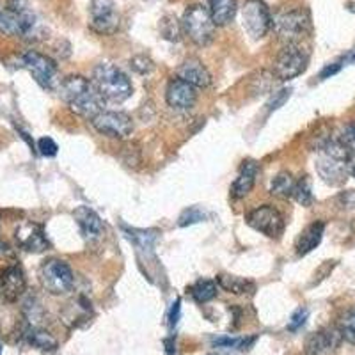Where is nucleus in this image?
Segmentation results:
<instances>
[{"mask_svg":"<svg viewBox=\"0 0 355 355\" xmlns=\"http://www.w3.org/2000/svg\"><path fill=\"white\" fill-rule=\"evenodd\" d=\"M59 94L71 112L85 117V119H93L96 114L103 110L105 100L100 96L93 80H87L82 75H69V77L62 78L61 85H59Z\"/></svg>","mask_w":355,"mask_h":355,"instance_id":"obj_1","label":"nucleus"},{"mask_svg":"<svg viewBox=\"0 0 355 355\" xmlns=\"http://www.w3.org/2000/svg\"><path fill=\"white\" fill-rule=\"evenodd\" d=\"M350 150L339 144L336 139H325L318 144V158H316V171L323 182L332 187L343 185L348 174V158Z\"/></svg>","mask_w":355,"mask_h":355,"instance_id":"obj_2","label":"nucleus"},{"mask_svg":"<svg viewBox=\"0 0 355 355\" xmlns=\"http://www.w3.org/2000/svg\"><path fill=\"white\" fill-rule=\"evenodd\" d=\"M93 84L100 96L110 103H123L133 93V85L126 73L110 62H101L94 68Z\"/></svg>","mask_w":355,"mask_h":355,"instance_id":"obj_3","label":"nucleus"},{"mask_svg":"<svg viewBox=\"0 0 355 355\" xmlns=\"http://www.w3.org/2000/svg\"><path fill=\"white\" fill-rule=\"evenodd\" d=\"M274 33L286 44H300L311 33V17L306 9H290L272 18Z\"/></svg>","mask_w":355,"mask_h":355,"instance_id":"obj_4","label":"nucleus"},{"mask_svg":"<svg viewBox=\"0 0 355 355\" xmlns=\"http://www.w3.org/2000/svg\"><path fill=\"white\" fill-rule=\"evenodd\" d=\"M182 28L192 43L198 44V46H206V44H210L214 41L217 25H215L208 8L201 4H194L189 6L183 12Z\"/></svg>","mask_w":355,"mask_h":355,"instance_id":"obj_5","label":"nucleus"},{"mask_svg":"<svg viewBox=\"0 0 355 355\" xmlns=\"http://www.w3.org/2000/svg\"><path fill=\"white\" fill-rule=\"evenodd\" d=\"M18 61H20L21 68L27 69L41 87L49 89V91L59 89V85L62 82L59 78V68H57L55 61L50 59L49 55H43L40 52L28 50V52L21 53Z\"/></svg>","mask_w":355,"mask_h":355,"instance_id":"obj_6","label":"nucleus"},{"mask_svg":"<svg viewBox=\"0 0 355 355\" xmlns=\"http://www.w3.org/2000/svg\"><path fill=\"white\" fill-rule=\"evenodd\" d=\"M40 283L50 295H64L73 290L75 275L68 263L50 258L40 266Z\"/></svg>","mask_w":355,"mask_h":355,"instance_id":"obj_7","label":"nucleus"},{"mask_svg":"<svg viewBox=\"0 0 355 355\" xmlns=\"http://www.w3.org/2000/svg\"><path fill=\"white\" fill-rule=\"evenodd\" d=\"M307 64H309V53L304 50L302 44H286L277 53V59L274 62V75L281 82L293 80L306 71Z\"/></svg>","mask_w":355,"mask_h":355,"instance_id":"obj_8","label":"nucleus"},{"mask_svg":"<svg viewBox=\"0 0 355 355\" xmlns=\"http://www.w3.org/2000/svg\"><path fill=\"white\" fill-rule=\"evenodd\" d=\"M247 224L258 233H263L268 239H281L286 227L283 214L272 205H263L250 210L245 217Z\"/></svg>","mask_w":355,"mask_h":355,"instance_id":"obj_9","label":"nucleus"},{"mask_svg":"<svg viewBox=\"0 0 355 355\" xmlns=\"http://www.w3.org/2000/svg\"><path fill=\"white\" fill-rule=\"evenodd\" d=\"M242 24L252 40H261L272 27L270 11L263 0H247L242 8Z\"/></svg>","mask_w":355,"mask_h":355,"instance_id":"obj_10","label":"nucleus"},{"mask_svg":"<svg viewBox=\"0 0 355 355\" xmlns=\"http://www.w3.org/2000/svg\"><path fill=\"white\" fill-rule=\"evenodd\" d=\"M91 125L98 133L110 139H126L133 132L132 117L117 110H101L91 119Z\"/></svg>","mask_w":355,"mask_h":355,"instance_id":"obj_11","label":"nucleus"},{"mask_svg":"<svg viewBox=\"0 0 355 355\" xmlns=\"http://www.w3.org/2000/svg\"><path fill=\"white\" fill-rule=\"evenodd\" d=\"M119 12L114 0H91L89 8V25L94 33L109 36L119 28Z\"/></svg>","mask_w":355,"mask_h":355,"instance_id":"obj_12","label":"nucleus"},{"mask_svg":"<svg viewBox=\"0 0 355 355\" xmlns=\"http://www.w3.org/2000/svg\"><path fill=\"white\" fill-rule=\"evenodd\" d=\"M15 240H17V245L20 249L27 250V252H33V254H40L44 250L50 249V242L46 239V233H44L43 227L36 222L25 220L21 224H18L17 230H15Z\"/></svg>","mask_w":355,"mask_h":355,"instance_id":"obj_13","label":"nucleus"},{"mask_svg":"<svg viewBox=\"0 0 355 355\" xmlns=\"http://www.w3.org/2000/svg\"><path fill=\"white\" fill-rule=\"evenodd\" d=\"M27 290V281L21 266L9 265L0 272V297L4 302H17Z\"/></svg>","mask_w":355,"mask_h":355,"instance_id":"obj_14","label":"nucleus"},{"mask_svg":"<svg viewBox=\"0 0 355 355\" xmlns=\"http://www.w3.org/2000/svg\"><path fill=\"white\" fill-rule=\"evenodd\" d=\"M167 105L176 110H189L198 101V87L190 85L182 78H173L166 89Z\"/></svg>","mask_w":355,"mask_h":355,"instance_id":"obj_15","label":"nucleus"},{"mask_svg":"<svg viewBox=\"0 0 355 355\" xmlns=\"http://www.w3.org/2000/svg\"><path fill=\"white\" fill-rule=\"evenodd\" d=\"M341 339L343 336L338 327H325L307 336L304 348L307 355H327L339 347Z\"/></svg>","mask_w":355,"mask_h":355,"instance_id":"obj_16","label":"nucleus"},{"mask_svg":"<svg viewBox=\"0 0 355 355\" xmlns=\"http://www.w3.org/2000/svg\"><path fill=\"white\" fill-rule=\"evenodd\" d=\"M73 217L77 220L80 233L87 242H98L105 233V226L100 215L87 206H78L77 210L73 211Z\"/></svg>","mask_w":355,"mask_h":355,"instance_id":"obj_17","label":"nucleus"},{"mask_svg":"<svg viewBox=\"0 0 355 355\" xmlns=\"http://www.w3.org/2000/svg\"><path fill=\"white\" fill-rule=\"evenodd\" d=\"M178 78L189 82L190 85H194L198 89H205L211 84V75L208 68L194 57L183 61V64L178 68Z\"/></svg>","mask_w":355,"mask_h":355,"instance_id":"obj_18","label":"nucleus"},{"mask_svg":"<svg viewBox=\"0 0 355 355\" xmlns=\"http://www.w3.org/2000/svg\"><path fill=\"white\" fill-rule=\"evenodd\" d=\"M259 166L254 160H245L240 167V173L236 180L231 185V196L234 199H243L245 196L250 194V190L254 189L256 178H258Z\"/></svg>","mask_w":355,"mask_h":355,"instance_id":"obj_19","label":"nucleus"},{"mask_svg":"<svg viewBox=\"0 0 355 355\" xmlns=\"http://www.w3.org/2000/svg\"><path fill=\"white\" fill-rule=\"evenodd\" d=\"M323 233H325V222L323 220L311 222L309 226L300 233V236L297 239V243H295L297 256H306L309 254L311 250H315L316 247L320 245V242H322Z\"/></svg>","mask_w":355,"mask_h":355,"instance_id":"obj_20","label":"nucleus"},{"mask_svg":"<svg viewBox=\"0 0 355 355\" xmlns=\"http://www.w3.org/2000/svg\"><path fill=\"white\" fill-rule=\"evenodd\" d=\"M206 8L210 11L215 25L222 27L233 21L239 11V2L236 0H206Z\"/></svg>","mask_w":355,"mask_h":355,"instance_id":"obj_21","label":"nucleus"},{"mask_svg":"<svg viewBox=\"0 0 355 355\" xmlns=\"http://www.w3.org/2000/svg\"><path fill=\"white\" fill-rule=\"evenodd\" d=\"M91 302L85 299L84 295H80L77 300H73L71 304H68V307L62 313V322L69 327H77L80 322H87L89 316H91Z\"/></svg>","mask_w":355,"mask_h":355,"instance_id":"obj_22","label":"nucleus"},{"mask_svg":"<svg viewBox=\"0 0 355 355\" xmlns=\"http://www.w3.org/2000/svg\"><path fill=\"white\" fill-rule=\"evenodd\" d=\"M215 281H217L218 288H222L224 291L233 295L252 293V291L256 290L254 281H250V279H245V277H239V275L218 274Z\"/></svg>","mask_w":355,"mask_h":355,"instance_id":"obj_23","label":"nucleus"},{"mask_svg":"<svg viewBox=\"0 0 355 355\" xmlns=\"http://www.w3.org/2000/svg\"><path fill=\"white\" fill-rule=\"evenodd\" d=\"M295 182H297V180L291 176V173H288V171H281V173L275 174V176L270 180L268 192H270L274 198L288 199L293 196Z\"/></svg>","mask_w":355,"mask_h":355,"instance_id":"obj_24","label":"nucleus"},{"mask_svg":"<svg viewBox=\"0 0 355 355\" xmlns=\"http://www.w3.org/2000/svg\"><path fill=\"white\" fill-rule=\"evenodd\" d=\"M123 231H125L126 239L139 250H153L158 240V231L155 230H132V227L123 226Z\"/></svg>","mask_w":355,"mask_h":355,"instance_id":"obj_25","label":"nucleus"},{"mask_svg":"<svg viewBox=\"0 0 355 355\" xmlns=\"http://www.w3.org/2000/svg\"><path fill=\"white\" fill-rule=\"evenodd\" d=\"M25 338H27V341L33 347L40 348V350L43 352H55L57 350V339L53 338L50 332L43 331V329L40 327H33V325H28L27 331H25Z\"/></svg>","mask_w":355,"mask_h":355,"instance_id":"obj_26","label":"nucleus"},{"mask_svg":"<svg viewBox=\"0 0 355 355\" xmlns=\"http://www.w3.org/2000/svg\"><path fill=\"white\" fill-rule=\"evenodd\" d=\"M189 291L196 302L206 304L217 297L218 284L217 281H211V279H199V281H196V283L189 288Z\"/></svg>","mask_w":355,"mask_h":355,"instance_id":"obj_27","label":"nucleus"},{"mask_svg":"<svg viewBox=\"0 0 355 355\" xmlns=\"http://www.w3.org/2000/svg\"><path fill=\"white\" fill-rule=\"evenodd\" d=\"M291 198L302 206H311L313 205V190H311V180L309 176H302L300 180L295 182L293 196Z\"/></svg>","mask_w":355,"mask_h":355,"instance_id":"obj_28","label":"nucleus"},{"mask_svg":"<svg viewBox=\"0 0 355 355\" xmlns=\"http://www.w3.org/2000/svg\"><path fill=\"white\" fill-rule=\"evenodd\" d=\"M338 329L341 332V336H343L345 341L355 345V306L345 311V315L339 320Z\"/></svg>","mask_w":355,"mask_h":355,"instance_id":"obj_29","label":"nucleus"},{"mask_svg":"<svg viewBox=\"0 0 355 355\" xmlns=\"http://www.w3.org/2000/svg\"><path fill=\"white\" fill-rule=\"evenodd\" d=\"M205 218L206 214L199 208V206H189V208H185V210L180 214V217H178V226H194V224H199V222H202Z\"/></svg>","mask_w":355,"mask_h":355,"instance_id":"obj_30","label":"nucleus"},{"mask_svg":"<svg viewBox=\"0 0 355 355\" xmlns=\"http://www.w3.org/2000/svg\"><path fill=\"white\" fill-rule=\"evenodd\" d=\"M182 31H183L182 24H178V20L174 17L167 15V17L162 18L160 33H162V36L166 37V40L178 41L180 40V34H182Z\"/></svg>","mask_w":355,"mask_h":355,"instance_id":"obj_31","label":"nucleus"},{"mask_svg":"<svg viewBox=\"0 0 355 355\" xmlns=\"http://www.w3.org/2000/svg\"><path fill=\"white\" fill-rule=\"evenodd\" d=\"M0 34H6V36H20V27H18V21L15 20L9 9L0 8Z\"/></svg>","mask_w":355,"mask_h":355,"instance_id":"obj_32","label":"nucleus"},{"mask_svg":"<svg viewBox=\"0 0 355 355\" xmlns=\"http://www.w3.org/2000/svg\"><path fill=\"white\" fill-rule=\"evenodd\" d=\"M334 139L339 144H343L347 150L355 151V121H350L341 126V130H339Z\"/></svg>","mask_w":355,"mask_h":355,"instance_id":"obj_33","label":"nucleus"},{"mask_svg":"<svg viewBox=\"0 0 355 355\" xmlns=\"http://www.w3.org/2000/svg\"><path fill=\"white\" fill-rule=\"evenodd\" d=\"M290 96H291V89H281V91L274 93L272 100L266 103V114L270 116L272 112H275V110L281 109V107H283L284 103L290 100Z\"/></svg>","mask_w":355,"mask_h":355,"instance_id":"obj_34","label":"nucleus"},{"mask_svg":"<svg viewBox=\"0 0 355 355\" xmlns=\"http://www.w3.org/2000/svg\"><path fill=\"white\" fill-rule=\"evenodd\" d=\"M130 66H132L133 71H137L139 75H148V73L153 71L155 68L153 61H151L150 57H146V55L133 57L132 61H130Z\"/></svg>","mask_w":355,"mask_h":355,"instance_id":"obj_35","label":"nucleus"},{"mask_svg":"<svg viewBox=\"0 0 355 355\" xmlns=\"http://www.w3.org/2000/svg\"><path fill=\"white\" fill-rule=\"evenodd\" d=\"M307 316H309V311H307L306 307H299V309L291 315L290 322H288V331L297 332L299 329H302L304 323L307 322Z\"/></svg>","mask_w":355,"mask_h":355,"instance_id":"obj_36","label":"nucleus"},{"mask_svg":"<svg viewBox=\"0 0 355 355\" xmlns=\"http://www.w3.org/2000/svg\"><path fill=\"white\" fill-rule=\"evenodd\" d=\"M37 150H40V153L43 157H55L57 151H59V146H57V142L53 139L43 137L37 141Z\"/></svg>","mask_w":355,"mask_h":355,"instance_id":"obj_37","label":"nucleus"},{"mask_svg":"<svg viewBox=\"0 0 355 355\" xmlns=\"http://www.w3.org/2000/svg\"><path fill=\"white\" fill-rule=\"evenodd\" d=\"M180 311H182V300L176 299L173 302V306H171L169 315H167V320H169L171 327H176L178 320H180Z\"/></svg>","mask_w":355,"mask_h":355,"instance_id":"obj_38","label":"nucleus"},{"mask_svg":"<svg viewBox=\"0 0 355 355\" xmlns=\"http://www.w3.org/2000/svg\"><path fill=\"white\" fill-rule=\"evenodd\" d=\"M341 69V62H332V64H329L327 68L323 69L322 73H320V80H325V78H331L332 75H336V73Z\"/></svg>","mask_w":355,"mask_h":355,"instance_id":"obj_39","label":"nucleus"},{"mask_svg":"<svg viewBox=\"0 0 355 355\" xmlns=\"http://www.w3.org/2000/svg\"><path fill=\"white\" fill-rule=\"evenodd\" d=\"M348 174L355 178V151H352L350 158H348Z\"/></svg>","mask_w":355,"mask_h":355,"instance_id":"obj_40","label":"nucleus"},{"mask_svg":"<svg viewBox=\"0 0 355 355\" xmlns=\"http://www.w3.org/2000/svg\"><path fill=\"white\" fill-rule=\"evenodd\" d=\"M210 355H226V354H222V352H215V354H210Z\"/></svg>","mask_w":355,"mask_h":355,"instance_id":"obj_41","label":"nucleus"},{"mask_svg":"<svg viewBox=\"0 0 355 355\" xmlns=\"http://www.w3.org/2000/svg\"><path fill=\"white\" fill-rule=\"evenodd\" d=\"M0 355H2V345H0Z\"/></svg>","mask_w":355,"mask_h":355,"instance_id":"obj_42","label":"nucleus"}]
</instances>
